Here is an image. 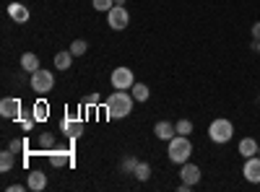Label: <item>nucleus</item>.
Masks as SVG:
<instances>
[{"label":"nucleus","mask_w":260,"mask_h":192,"mask_svg":"<svg viewBox=\"0 0 260 192\" xmlns=\"http://www.w3.org/2000/svg\"><path fill=\"white\" fill-rule=\"evenodd\" d=\"M133 94L115 89V94H110V99L104 101V112L110 120H125L130 112H133Z\"/></svg>","instance_id":"1"},{"label":"nucleus","mask_w":260,"mask_h":192,"mask_svg":"<svg viewBox=\"0 0 260 192\" xmlns=\"http://www.w3.org/2000/svg\"><path fill=\"white\" fill-rule=\"evenodd\" d=\"M167 156H169V161L172 164H185V161H190V156H192V143H190V138L187 135H175L169 140V148H167Z\"/></svg>","instance_id":"2"},{"label":"nucleus","mask_w":260,"mask_h":192,"mask_svg":"<svg viewBox=\"0 0 260 192\" xmlns=\"http://www.w3.org/2000/svg\"><path fill=\"white\" fill-rule=\"evenodd\" d=\"M208 138H211L213 143H219V145L229 143V140L234 138V125H232L229 120H224V117L213 120V122L208 125Z\"/></svg>","instance_id":"3"},{"label":"nucleus","mask_w":260,"mask_h":192,"mask_svg":"<svg viewBox=\"0 0 260 192\" xmlns=\"http://www.w3.org/2000/svg\"><path fill=\"white\" fill-rule=\"evenodd\" d=\"M29 83H31V91H37V94H50L52 89H55V73L52 70H45V68H39L37 73H31V78H29Z\"/></svg>","instance_id":"4"},{"label":"nucleus","mask_w":260,"mask_h":192,"mask_svg":"<svg viewBox=\"0 0 260 192\" xmlns=\"http://www.w3.org/2000/svg\"><path fill=\"white\" fill-rule=\"evenodd\" d=\"M127 24H130V13H127L125 6H115L110 13H107V26L110 29L122 31V29H127Z\"/></svg>","instance_id":"5"},{"label":"nucleus","mask_w":260,"mask_h":192,"mask_svg":"<svg viewBox=\"0 0 260 192\" xmlns=\"http://www.w3.org/2000/svg\"><path fill=\"white\" fill-rule=\"evenodd\" d=\"M110 83H112V89L127 91V89L136 83V78H133V70H130V68H125V65L115 68V70H112V75H110Z\"/></svg>","instance_id":"6"},{"label":"nucleus","mask_w":260,"mask_h":192,"mask_svg":"<svg viewBox=\"0 0 260 192\" xmlns=\"http://www.w3.org/2000/svg\"><path fill=\"white\" fill-rule=\"evenodd\" d=\"M201 177H203V174H201V166H195V164H190V161H185V164L180 166V179H182L185 184H192V187H195V184L201 182Z\"/></svg>","instance_id":"7"},{"label":"nucleus","mask_w":260,"mask_h":192,"mask_svg":"<svg viewBox=\"0 0 260 192\" xmlns=\"http://www.w3.org/2000/svg\"><path fill=\"white\" fill-rule=\"evenodd\" d=\"M242 174H245V179L252 182V184L260 182V156H250V159H245Z\"/></svg>","instance_id":"8"},{"label":"nucleus","mask_w":260,"mask_h":192,"mask_svg":"<svg viewBox=\"0 0 260 192\" xmlns=\"http://www.w3.org/2000/svg\"><path fill=\"white\" fill-rule=\"evenodd\" d=\"M0 114H3L6 120H16L21 114V101L16 96H6L3 101H0Z\"/></svg>","instance_id":"9"},{"label":"nucleus","mask_w":260,"mask_h":192,"mask_svg":"<svg viewBox=\"0 0 260 192\" xmlns=\"http://www.w3.org/2000/svg\"><path fill=\"white\" fill-rule=\"evenodd\" d=\"M60 133H65L68 138H81V133H83V125L76 120V117H65L62 122H60Z\"/></svg>","instance_id":"10"},{"label":"nucleus","mask_w":260,"mask_h":192,"mask_svg":"<svg viewBox=\"0 0 260 192\" xmlns=\"http://www.w3.org/2000/svg\"><path fill=\"white\" fill-rule=\"evenodd\" d=\"M154 135L159 138V140H164V143H169L172 138L177 135V127L172 125V122H167V120H161V122H156L154 125Z\"/></svg>","instance_id":"11"},{"label":"nucleus","mask_w":260,"mask_h":192,"mask_svg":"<svg viewBox=\"0 0 260 192\" xmlns=\"http://www.w3.org/2000/svg\"><path fill=\"white\" fill-rule=\"evenodd\" d=\"M26 187H29V189H34V192L45 189V187H47V174H45V172H39V169L29 172V177H26Z\"/></svg>","instance_id":"12"},{"label":"nucleus","mask_w":260,"mask_h":192,"mask_svg":"<svg viewBox=\"0 0 260 192\" xmlns=\"http://www.w3.org/2000/svg\"><path fill=\"white\" fill-rule=\"evenodd\" d=\"M8 16L16 21V24H26V21H29V8L24 6V3H11L8 6Z\"/></svg>","instance_id":"13"},{"label":"nucleus","mask_w":260,"mask_h":192,"mask_svg":"<svg viewBox=\"0 0 260 192\" xmlns=\"http://www.w3.org/2000/svg\"><path fill=\"white\" fill-rule=\"evenodd\" d=\"M257 148H260V143L255 138H242L240 145H237V151H240L242 159H250V156H257Z\"/></svg>","instance_id":"14"},{"label":"nucleus","mask_w":260,"mask_h":192,"mask_svg":"<svg viewBox=\"0 0 260 192\" xmlns=\"http://www.w3.org/2000/svg\"><path fill=\"white\" fill-rule=\"evenodd\" d=\"M42 65H39V57L34 55V52H24V55H21V70H24V73H37Z\"/></svg>","instance_id":"15"},{"label":"nucleus","mask_w":260,"mask_h":192,"mask_svg":"<svg viewBox=\"0 0 260 192\" xmlns=\"http://www.w3.org/2000/svg\"><path fill=\"white\" fill-rule=\"evenodd\" d=\"M47 153H50L52 166H68V164H73V153L71 151H57V148H52V151H47Z\"/></svg>","instance_id":"16"},{"label":"nucleus","mask_w":260,"mask_h":192,"mask_svg":"<svg viewBox=\"0 0 260 192\" xmlns=\"http://www.w3.org/2000/svg\"><path fill=\"white\" fill-rule=\"evenodd\" d=\"M73 52L71 50H62V52H57L55 55V68L57 70H71V62H73Z\"/></svg>","instance_id":"17"},{"label":"nucleus","mask_w":260,"mask_h":192,"mask_svg":"<svg viewBox=\"0 0 260 192\" xmlns=\"http://www.w3.org/2000/svg\"><path fill=\"white\" fill-rule=\"evenodd\" d=\"M16 166V153L11 151V148H8V151H3V153H0V172H11V169Z\"/></svg>","instance_id":"18"},{"label":"nucleus","mask_w":260,"mask_h":192,"mask_svg":"<svg viewBox=\"0 0 260 192\" xmlns=\"http://www.w3.org/2000/svg\"><path fill=\"white\" fill-rule=\"evenodd\" d=\"M130 91H133V99H136V101H148V96H151V91H148L146 83H133V86H130Z\"/></svg>","instance_id":"19"},{"label":"nucleus","mask_w":260,"mask_h":192,"mask_svg":"<svg viewBox=\"0 0 260 192\" xmlns=\"http://www.w3.org/2000/svg\"><path fill=\"white\" fill-rule=\"evenodd\" d=\"M133 177H136V179H141V182H148V179H151V164L141 161V164L136 166V172H133Z\"/></svg>","instance_id":"20"},{"label":"nucleus","mask_w":260,"mask_h":192,"mask_svg":"<svg viewBox=\"0 0 260 192\" xmlns=\"http://www.w3.org/2000/svg\"><path fill=\"white\" fill-rule=\"evenodd\" d=\"M138 164H141V161H138L136 156H125V159H122V164H120V172H122V174H133Z\"/></svg>","instance_id":"21"},{"label":"nucleus","mask_w":260,"mask_h":192,"mask_svg":"<svg viewBox=\"0 0 260 192\" xmlns=\"http://www.w3.org/2000/svg\"><path fill=\"white\" fill-rule=\"evenodd\" d=\"M91 6L99 11V13H110L115 8V0H91Z\"/></svg>","instance_id":"22"},{"label":"nucleus","mask_w":260,"mask_h":192,"mask_svg":"<svg viewBox=\"0 0 260 192\" xmlns=\"http://www.w3.org/2000/svg\"><path fill=\"white\" fill-rule=\"evenodd\" d=\"M39 145L45 148V151H52L55 148V133H42L39 135Z\"/></svg>","instance_id":"23"},{"label":"nucleus","mask_w":260,"mask_h":192,"mask_svg":"<svg viewBox=\"0 0 260 192\" xmlns=\"http://www.w3.org/2000/svg\"><path fill=\"white\" fill-rule=\"evenodd\" d=\"M47 109H50V106H47V101H39V104H34V120H47Z\"/></svg>","instance_id":"24"},{"label":"nucleus","mask_w":260,"mask_h":192,"mask_svg":"<svg viewBox=\"0 0 260 192\" xmlns=\"http://www.w3.org/2000/svg\"><path fill=\"white\" fill-rule=\"evenodd\" d=\"M86 50H89V45H86V39H76L73 45H71V52L76 55V57H81V55H86Z\"/></svg>","instance_id":"25"},{"label":"nucleus","mask_w":260,"mask_h":192,"mask_svg":"<svg viewBox=\"0 0 260 192\" xmlns=\"http://www.w3.org/2000/svg\"><path fill=\"white\" fill-rule=\"evenodd\" d=\"M175 127H177V135H190L192 133V122L190 120H180V122H175Z\"/></svg>","instance_id":"26"},{"label":"nucleus","mask_w":260,"mask_h":192,"mask_svg":"<svg viewBox=\"0 0 260 192\" xmlns=\"http://www.w3.org/2000/svg\"><path fill=\"white\" fill-rule=\"evenodd\" d=\"M8 148H11L13 153H24V151H26V140H24V138H13Z\"/></svg>","instance_id":"27"},{"label":"nucleus","mask_w":260,"mask_h":192,"mask_svg":"<svg viewBox=\"0 0 260 192\" xmlns=\"http://www.w3.org/2000/svg\"><path fill=\"white\" fill-rule=\"evenodd\" d=\"M102 101V96L99 94H89V96H86V106H96Z\"/></svg>","instance_id":"28"},{"label":"nucleus","mask_w":260,"mask_h":192,"mask_svg":"<svg viewBox=\"0 0 260 192\" xmlns=\"http://www.w3.org/2000/svg\"><path fill=\"white\" fill-rule=\"evenodd\" d=\"M250 31H252V39H255V42H260V21H255Z\"/></svg>","instance_id":"29"},{"label":"nucleus","mask_w":260,"mask_h":192,"mask_svg":"<svg viewBox=\"0 0 260 192\" xmlns=\"http://www.w3.org/2000/svg\"><path fill=\"white\" fill-rule=\"evenodd\" d=\"M21 189H24V184H11L8 187V192H21Z\"/></svg>","instance_id":"30"},{"label":"nucleus","mask_w":260,"mask_h":192,"mask_svg":"<svg viewBox=\"0 0 260 192\" xmlns=\"http://www.w3.org/2000/svg\"><path fill=\"white\" fill-rule=\"evenodd\" d=\"M115 6H125V0H115Z\"/></svg>","instance_id":"31"},{"label":"nucleus","mask_w":260,"mask_h":192,"mask_svg":"<svg viewBox=\"0 0 260 192\" xmlns=\"http://www.w3.org/2000/svg\"><path fill=\"white\" fill-rule=\"evenodd\" d=\"M255 50H257V55H260V42H255Z\"/></svg>","instance_id":"32"},{"label":"nucleus","mask_w":260,"mask_h":192,"mask_svg":"<svg viewBox=\"0 0 260 192\" xmlns=\"http://www.w3.org/2000/svg\"><path fill=\"white\" fill-rule=\"evenodd\" d=\"M257 156H260V148H257Z\"/></svg>","instance_id":"33"}]
</instances>
